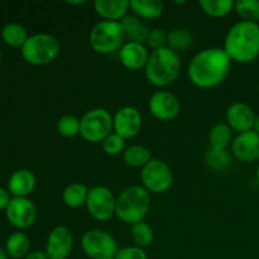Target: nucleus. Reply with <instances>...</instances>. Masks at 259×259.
<instances>
[{
    "mask_svg": "<svg viewBox=\"0 0 259 259\" xmlns=\"http://www.w3.org/2000/svg\"><path fill=\"white\" fill-rule=\"evenodd\" d=\"M230 66L232 60L224 48H206L192 57L187 68V75L196 88L212 89L225 80Z\"/></svg>",
    "mask_w": 259,
    "mask_h": 259,
    "instance_id": "obj_1",
    "label": "nucleus"
},
{
    "mask_svg": "<svg viewBox=\"0 0 259 259\" xmlns=\"http://www.w3.org/2000/svg\"><path fill=\"white\" fill-rule=\"evenodd\" d=\"M224 51L230 60L238 63H250L259 57L258 23H235L228 30L224 40Z\"/></svg>",
    "mask_w": 259,
    "mask_h": 259,
    "instance_id": "obj_2",
    "label": "nucleus"
},
{
    "mask_svg": "<svg viewBox=\"0 0 259 259\" xmlns=\"http://www.w3.org/2000/svg\"><path fill=\"white\" fill-rule=\"evenodd\" d=\"M181 66L179 53L166 46L149 53L148 61L144 67V75L151 85L156 88H166L179 77Z\"/></svg>",
    "mask_w": 259,
    "mask_h": 259,
    "instance_id": "obj_3",
    "label": "nucleus"
},
{
    "mask_svg": "<svg viewBox=\"0 0 259 259\" xmlns=\"http://www.w3.org/2000/svg\"><path fill=\"white\" fill-rule=\"evenodd\" d=\"M151 209V195L143 186H129L116 197L115 217L125 224H136L146 218Z\"/></svg>",
    "mask_w": 259,
    "mask_h": 259,
    "instance_id": "obj_4",
    "label": "nucleus"
},
{
    "mask_svg": "<svg viewBox=\"0 0 259 259\" xmlns=\"http://www.w3.org/2000/svg\"><path fill=\"white\" fill-rule=\"evenodd\" d=\"M125 40V33L120 22L101 20L91 28L89 34L90 47L99 55H110L120 51Z\"/></svg>",
    "mask_w": 259,
    "mask_h": 259,
    "instance_id": "obj_5",
    "label": "nucleus"
},
{
    "mask_svg": "<svg viewBox=\"0 0 259 259\" xmlns=\"http://www.w3.org/2000/svg\"><path fill=\"white\" fill-rule=\"evenodd\" d=\"M60 40L48 33H37L29 35L27 42L20 48L23 60L33 66H46L53 62L60 53Z\"/></svg>",
    "mask_w": 259,
    "mask_h": 259,
    "instance_id": "obj_6",
    "label": "nucleus"
},
{
    "mask_svg": "<svg viewBox=\"0 0 259 259\" xmlns=\"http://www.w3.org/2000/svg\"><path fill=\"white\" fill-rule=\"evenodd\" d=\"M113 133V116L106 109L95 108L80 119V136L90 143H103Z\"/></svg>",
    "mask_w": 259,
    "mask_h": 259,
    "instance_id": "obj_7",
    "label": "nucleus"
},
{
    "mask_svg": "<svg viewBox=\"0 0 259 259\" xmlns=\"http://www.w3.org/2000/svg\"><path fill=\"white\" fill-rule=\"evenodd\" d=\"M81 248L91 259H114L118 252L115 238L101 229L88 230L81 238Z\"/></svg>",
    "mask_w": 259,
    "mask_h": 259,
    "instance_id": "obj_8",
    "label": "nucleus"
},
{
    "mask_svg": "<svg viewBox=\"0 0 259 259\" xmlns=\"http://www.w3.org/2000/svg\"><path fill=\"white\" fill-rule=\"evenodd\" d=\"M143 187L152 194H163L174 184V174L168 164L159 158H152L141 171Z\"/></svg>",
    "mask_w": 259,
    "mask_h": 259,
    "instance_id": "obj_9",
    "label": "nucleus"
},
{
    "mask_svg": "<svg viewBox=\"0 0 259 259\" xmlns=\"http://www.w3.org/2000/svg\"><path fill=\"white\" fill-rule=\"evenodd\" d=\"M116 199L105 186H95L89 190L86 209L93 219L106 222L115 215Z\"/></svg>",
    "mask_w": 259,
    "mask_h": 259,
    "instance_id": "obj_10",
    "label": "nucleus"
},
{
    "mask_svg": "<svg viewBox=\"0 0 259 259\" xmlns=\"http://www.w3.org/2000/svg\"><path fill=\"white\" fill-rule=\"evenodd\" d=\"M7 219L13 227L18 229H27L32 227L37 218V209L28 197H13L8 205Z\"/></svg>",
    "mask_w": 259,
    "mask_h": 259,
    "instance_id": "obj_11",
    "label": "nucleus"
},
{
    "mask_svg": "<svg viewBox=\"0 0 259 259\" xmlns=\"http://www.w3.org/2000/svg\"><path fill=\"white\" fill-rule=\"evenodd\" d=\"M148 109L152 115L162 121H171L179 116L181 105L176 96L169 91H156L148 100Z\"/></svg>",
    "mask_w": 259,
    "mask_h": 259,
    "instance_id": "obj_12",
    "label": "nucleus"
},
{
    "mask_svg": "<svg viewBox=\"0 0 259 259\" xmlns=\"http://www.w3.org/2000/svg\"><path fill=\"white\" fill-rule=\"evenodd\" d=\"M142 115L133 106H123L113 116V132L124 139L134 138L141 132Z\"/></svg>",
    "mask_w": 259,
    "mask_h": 259,
    "instance_id": "obj_13",
    "label": "nucleus"
},
{
    "mask_svg": "<svg viewBox=\"0 0 259 259\" xmlns=\"http://www.w3.org/2000/svg\"><path fill=\"white\" fill-rule=\"evenodd\" d=\"M73 247V235L66 227H56L48 234L46 254L48 259H67Z\"/></svg>",
    "mask_w": 259,
    "mask_h": 259,
    "instance_id": "obj_14",
    "label": "nucleus"
},
{
    "mask_svg": "<svg viewBox=\"0 0 259 259\" xmlns=\"http://www.w3.org/2000/svg\"><path fill=\"white\" fill-rule=\"evenodd\" d=\"M255 118H257V115H255L252 106L245 103H240V101L232 104L227 109V114H225L227 124L232 131L237 132L238 134L253 131Z\"/></svg>",
    "mask_w": 259,
    "mask_h": 259,
    "instance_id": "obj_15",
    "label": "nucleus"
},
{
    "mask_svg": "<svg viewBox=\"0 0 259 259\" xmlns=\"http://www.w3.org/2000/svg\"><path fill=\"white\" fill-rule=\"evenodd\" d=\"M232 152L238 161L244 163L259 161V134L254 131L238 134L232 142Z\"/></svg>",
    "mask_w": 259,
    "mask_h": 259,
    "instance_id": "obj_16",
    "label": "nucleus"
},
{
    "mask_svg": "<svg viewBox=\"0 0 259 259\" xmlns=\"http://www.w3.org/2000/svg\"><path fill=\"white\" fill-rule=\"evenodd\" d=\"M149 53L142 43L125 42L119 51V60L125 68L132 71L144 68L148 61Z\"/></svg>",
    "mask_w": 259,
    "mask_h": 259,
    "instance_id": "obj_17",
    "label": "nucleus"
},
{
    "mask_svg": "<svg viewBox=\"0 0 259 259\" xmlns=\"http://www.w3.org/2000/svg\"><path fill=\"white\" fill-rule=\"evenodd\" d=\"M95 13L104 20L120 22L131 9L128 0H96L94 3Z\"/></svg>",
    "mask_w": 259,
    "mask_h": 259,
    "instance_id": "obj_18",
    "label": "nucleus"
},
{
    "mask_svg": "<svg viewBox=\"0 0 259 259\" xmlns=\"http://www.w3.org/2000/svg\"><path fill=\"white\" fill-rule=\"evenodd\" d=\"M35 187V176L29 169H17L8 181V191L13 197H27Z\"/></svg>",
    "mask_w": 259,
    "mask_h": 259,
    "instance_id": "obj_19",
    "label": "nucleus"
},
{
    "mask_svg": "<svg viewBox=\"0 0 259 259\" xmlns=\"http://www.w3.org/2000/svg\"><path fill=\"white\" fill-rule=\"evenodd\" d=\"M131 10L139 19H157L163 13L164 5L159 0H131Z\"/></svg>",
    "mask_w": 259,
    "mask_h": 259,
    "instance_id": "obj_20",
    "label": "nucleus"
},
{
    "mask_svg": "<svg viewBox=\"0 0 259 259\" xmlns=\"http://www.w3.org/2000/svg\"><path fill=\"white\" fill-rule=\"evenodd\" d=\"M121 25H123L124 33L128 39V42H136V43H144L147 42L148 38L149 29L141 22L138 17L136 15H126L125 18L120 20Z\"/></svg>",
    "mask_w": 259,
    "mask_h": 259,
    "instance_id": "obj_21",
    "label": "nucleus"
},
{
    "mask_svg": "<svg viewBox=\"0 0 259 259\" xmlns=\"http://www.w3.org/2000/svg\"><path fill=\"white\" fill-rule=\"evenodd\" d=\"M30 249V240L27 234L22 232L13 233L9 235L5 243V252L8 253L10 258L20 259L25 258L29 253Z\"/></svg>",
    "mask_w": 259,
    "mask_h": 259,
    "instance_id": "obj_22",
    "label": "nucleus"
},
{
    "mask_svg": "<svg viewBox=\"0 0 259 259\" xmlns=\"http://www.w3.org/2000/svg\"><path fill=\"white\" fill-rule=\"evenodd\" d=\"M89 190L85 185L78 184H70L66 186V189L62 192V200L65 205L70 209H78V207L86 205V200H88Z\"/></svg>",
    "mask_w": 259,
    "mask_h": 259,
    "instance_id": "obj_23",
    "label": "nucleus"
},
{
    "mask_svg": "<svg viewBox=\"0 0 259 259\" xmlns=\"http://www.w3.org/2000/svg\"><path fill=\"white\" fill-rule=\"evenodd\" d=\"M152 159V153L147 147L131 146L123 152V161L126 166L133 167V168H143L147 163Z\"/></svg>",
    "mask_w": 259,
    "mask_h": 259,
    "instance_id": "obj_24",
    "label": "nucleus"
},
{
    "mask_svg": "<svg viewBox=\"0 0 259 259\" xmlns=\"http://www.w3.org/2000/svg\"><path fill=\"white\" fill-rule=\"evenodd\" d=\"M232 129L227 123H218L210 129L209 143L210 148L217 151H227L232 142Z\"/></svg>",
    "mask_w": 259,
    "mask_h": 259,
    "instance_id": "obj_25",
    "label": "nucleus"
},
{
    "mask_svg": "<svg viewBox=\"0 0 259 259\" xmlns=\"http://www.w3.org/2000/svg\"><path fill=\"white\" fill-rule=\"evenodd\" d=\"M2 38L10 47L22 48L29 35L23 25L18 24V23H8L2 29Z\"/></svg>",
    "mask_w": 259,
    "mask_h": 259,
    "instance_id": "obj_26",
    "label": "nucleus"
},
{
    "mask_svg": "<svg viewBox=\"0 0 259 259\" xmlns=\"http://www.w3.org/2000/svg\"><path fill=\"white\" fill-rule=\"evenodd\" d=\"M194 38L191 33L184 28H175L171 32L167 33V47L179 53L180 51L189 50L192 46Z\"/></svg>",
    "mask_w": 259,
    "mask_h": 259,
    "instance_id": "obj_27",
    "label": "nucleus"
},
{
    "mask_svg": "<svg viewBox=\"0 0 259 259\" xmlns=\"http://www.w3.org/2000/svg\"><path fill=\"white\" fill-rule=\"evenodd\" d=\"M199 5L202 12L211 18H223L234 10L232 0H201Z\"/></svg>",
    "mask_w": 259,
    "mask_h": 259,
    "instance_id": "obj_28",
    "label": "nucleus"
},
{
    "mask_svg": "<svg viewBox=\"0 0 259 259\" xmlns=\"http://www.w3.org/2000/svg\"><path fill=\"white\" fill-rule=\"evenodd\" d=\"M131 237L133 239L134 244L139 248H147L153 243L154 239V233L153 229L151 228V225L148 223H146L144 220L142 222L136 223V224L132 225L131 228Z\"/></svg>",
    "mask_w": 259,
    "mask_h": 259,
    "instance_id": "obj_29",
    "label": "nucleus"
},
{
    "mask_svg": "<svg viewBox=\"0 0 259 259\" xmlns=\"http://www.w3.org/2000/svg\"><path fill=\"white\" fill-rule=\"evenodd\" d=\"M234 12L243 22H259V0H238L234 2Z\"/></svg>",
    "mask_w": 259,
    "mask_h": 259,
    "instance_id": "obj_30",
    "label": "nucleus"
},
{
    "mask_svg": "<svg viewBox=\"0 0 259 259\" xmlns=\"http://www.w3.org/2000/svg\"><path fill=\"white\" fill-rule=\"evenodd\" d=\"M57 132L63 138H73L80 134V119L73 115H63L57 121Z\"/></svg>",
    "mask_w": 259,
    "mask_h": 259,
    "instance_id": "obj_31",
    "label": "nucleus"
},
{
    "mask_svg": "<svg viewBox=\"0 0 259 259\" xmlns=\"http://www.w3.org/2000/svg\"><path fill=\"white\" fill-rule=\"evenodd\" d=\"M205 159L207 166L215 171H223L230 164V154L227 151H217L210 148L205 156Z\"/></svg>",
    "mask_w": 259,
    "mask_h": 259,
    "instance_id": "obj_32",
    "label": "nucleus"
},
{
    "mask_svg": "<svg viewBox=\"0 0 259 259\" xmlns=\"http://www.w3.org/2000/svg\"><path fill=\"white\" fill-rule=\"evenodd\" d=\"M103 149L109 156H118L125 151V139L113 132L103 142Z\"/></svg>",
    "mask_w": 259,
    "mask_h": 259,
    "instance_id": "obj_33",
    "label": "nucleus"
},
{
    "mask_svg": "<svg viewBox=\"0 0 259 259\" xmlns=\"http://www.w3.org/2000/svg\"><path fill=\"white\" fill-rule=\"evenodd\" d=\"M147 46L151 47L152 50H158V48L166 47L167 46V33L164 30L154 28L149 30L148 38H147Z\"/></svg>",
    "mask_w": 259,
    "mask_h": 259,
    "instance_id": "obj_34",
    "label": "nucleus"
},
{
    "mask_svg": "<svg viewBox=\"0 0 259 259\" xmlns=\"http://www.w3.org/2000/svg\"><path fill=\"white\" fill-rule=\"evenodd\" d=\"M114 259H148V257H147V253L144 252L143 248L133 245V247H125L118 249Z\"/></svg>",
    "mask_w": 259,
    "mask_h": 259,
    "instance_id": "obj_35",
    "label": "nucleus"
},
{
    "mask_svg": "<svg viewBox=\"0 0 259 259\" xmlns=\"http://www.w3.org/2000/svg\"><path fill=\"white\" fill-rule=\"evenodd\" d=\"M10 196H9V191L3 187H0V210H7L8 205L10 202Z\"/></svg>",
    "mask_w": 259,
    "mask_h": 259,
    "instance_id": "obj_36",
    "label": "nucleus"
},
{
    "mask_svg": "<svg viewBox=\"0 0 259 259\" xmlns=\"http://www.w3.org/2000/svg\"><path fill=\"white\" fill-rule=\"evenodd\" d=\"M24 259H48V257L45 250H34V252L28 253Z\"/></svg>",
    "mask_w": 259,
    "mask_h": 259,
    "instance_id": "obj_37",
    "label": "nucleus"
},
{
    "mask_svg": "<svg viewBox=\"0 0 259 259\" xmlns=\"http://www.w3.org/2000/svg\"><path fill=\"white\" fill-rule=\"evenodd\" d=\"M0 259H9V255H8V253L3 248H0Z\"/></svg>",
    "mask_w": 259,
    "mask_h": 259,
    "instance_id": "obj_38",
    "label": "nucleus"
},
{
    "mask_svg": "<svg viewBox=\"0 0 259 259\" xmlns=\"http://www.w3.org/2000/svg\"><path fill=\"white\" fill-rule=\"evenodd\" d=\"M253 131L257 132L259 134V115H257V118H255V123H254V128H253Z\"/></svg>",
    "mask_w": 259,
    "mask_h": 259,
    "instance_id": "obj_39",
    "label": "nucleus"
},
{
    "mask_svg": "<svg viewBox=\"0 0 259 259\" xmlns=\"http://www.w3.org/2000/svg\"><path fill=\"white\" fill-rule=\"evenodd\" d=\"M67 3V4H70V5H81V4H85V0H82V2H66Z\"/></svg>",
    "mask_w": 259,
    "mask_h": 259,
    "instance_id": "obj_40",
    "label": "nucleus"
},
{
    "mask_svg": "<svg viewBox=\"0 0 259 259\" xmlns=\"http://www.w3.org/2000/svg\"><path fill=\"white\" fill-rule=\"evenodd\" d=\"M255 179H257V182L259 184V162H258L257 169H255Z\"/></svg>",
    "mask_w": 259,
    "mask_h": 259,
    "instance_id": "obj_41",
    "label": "nucleus"
},
{
    "mask_svg": "<svg viewBox=\"0 0 259 259\" xmlns=\"http://www.w3.org/2000/svg\"><path fill=\"white\" fill-rule=\"evenodd\" d=\"M0 61H2V50H0Z\"/></svg>",
    "mask_w": 259,
    "mask_h": 259,
    "instance_id": "obj_42",
    "label": "nucleus"
}]
</instances>
